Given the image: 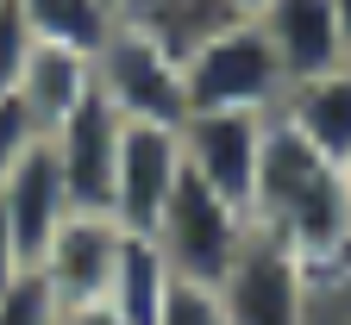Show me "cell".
<instances>
[{"instance_id": "19", "label": "cell", "mask_w": 351, "mask_h": 325, "mask_svg": "<svg viewBox=\"0 0 351 325\" xmlns=\"http://www.w3.org/2000/svg\"><path fill=\"white\" fill-rule=\"evenodd\" d=\"M38 138H44V131L32 125V113L19 107V94H7V101H0V181L13 175V163L38 144Z\"/></svg>"}, {"instance_id": "8", "label": "cell", "mask_w": 351, "mask_h": 325, "mask_svg": "<svg viewBox=\"0 0 351 325\" xmlns=\"http://www.w3.org/2000/svg\"><path fill=\"white\" fill-rule=\"evenodd\" d=\"M119 131L125 119L101 101V88L88 94L44 144L57 157V175H63V194H69V213H107L113 207V169H119Z\"/></svg>"}, {"instance_id": "17", "label": "cell", "mask_w": 351, "mask_h": 325, "mask_svg": "<svg viewBox=\"0 0 351 325\" xmlns=\"http://www.w3.org/2000/svg\"><path fill=\"white\" fill-rule=\"evenodd\" d=\"M32 51H38V31L25 25V13L13 0H0V101L19 94V75L32 63Z\"/></svg>"}, {"instance_id": "25", "label": "cell", "mask_w": 351, "mask_h": 325, "mask_svg": "<svg viewBox=\"0 0 351 325\" xmlns=\"http://www.w3.org/2000/svg\"><path fill=\"white\" fill-rule=\"evenodd\" d=\"M345 194H351V163H345Z\"/></svg>"}, {"instance_id": "11", "label": "cell", "mask_w": 351, "mask_h": 325, "mask_svg": "<svg viewBox=\"0 0 351 325\" xmlns=\"http://www.w3.org/2000/svg\"><path fill=\"white\" fill-rule=\"evenodd\" d=\"M251 19L263 25V38L276 44L289 81H307V75H326V69L351 63L345 31L332 19V0H263Z\"/></svg>"}, {"instance_id": "21", "label": "cell", "mask_w": 351, "mask_h": 325, "mask_svg": "<svg viewBox=\"0 0 351 325\" xmlns=\"http://www.w3.org/2000/svg\"><path fill=\"white\" fill-rule=\"evenodd\" d=\"M25 263H19V250H13V231H7V219H0V294H7V282L19 275Z\"/></svg>"}, {"instance_id": "2", "label": "cell", "mask_w": 351, "mask_h": 325, "mask_svg": "<svg viewBox=\"0 0 351 325\" xmlns=\"http://www.w3.org/2000/svg\"><path fill=\"white\" fill-rule=\"evenodd\" d=\"M182 88L189 113H276L289 75L263 25L251 13H226L182 44Z\"/></svg>"}, {"instance_id": "7", "label": "cell", "mask_w": 351, "mask_h": 325, "mask_svg": "<svg viewBox=\"0 0 351 325\" xmlns=\"http://www.w3.org/2000/svg\"><path fill=\"white\" fill-rule=\"evenodd\" d=\"M119 244H125V225L113 213H69L51 244H44V257L32 263L44 282H51L57 307L75 313V307H95L107 300L113 288V269H119Z\"/></svg>"}, {"instance_id": "24", "label": "cell", "mask_w": 351, "mask_h": 325, "mask_svg": "<svg viewBox=\"0 0 351 325\" xmlns=\"http://www.w3.org/2000/svg\"><path fill=\"white\" fill-rule=\"evenodd\" d=\"M332 325H351V307H345V313H339V319H332Z\"/></svg>"}, {"instance_id": "14", "label": "cell", "mask_w": 351, "mask_h": 325, "mask_svg": "<svg viewBox=\"0 0 351 325\" xmlns=\"http://www.w3.org/2000/svg\"><path fill=\"white\" fill-rule=\"evenodd\" d=\"M169 282H176V275H169L163 250L145 238V231H125V244H119V269H113V288H107V307L125 313L132 325H157Z\"/></svg>"}, {"instance_id": "12", "label": "cell", "mask_w": 351, "mask_h": 325, "mask_svg": "<svg viewBox=\"0 0 351 325\" xmlns=\"http://www.w3.org/2000/svg\"><path fill=\"white\" fill-rule=\"evenodd\" d=\"M276 119L314 144L326 163H351V63L326 69V75H307V81H289V94L276 107Z\"/></svg>"}, {"instance_id": "5", "label": "cell", "mask_w": 351, "mask_h": 325, "mask_svg": "<svg viewBox=\"0 0 351 325\" xmlns=\"http://www.w3.org/2000/svg\"><path fill=\"white\" fill-rule=\"evenodd\" d=\"M213 294H219L226 325H314V275H307V263L257 225H251L245 250L232 257V269L213 282Z\"/></svg>"}, {"instance_id": "10", "label": "cell", "mask_w": 351, "mask_h": 325, "mask_svg": "<svg viewBox=\"0 0 351 325\" xmlns=\"http://www.w3.org/2000/svg\"><path fill=\"white\" fill-rule=\"evenodd\" d=\"M0 219H7L13 250H19V263H25V269L44 257L51 231L69 219V194H63L57 157H51V144H44V138H38V144L13 163V175L0 181Z\"/></svg>"}, {"instance_id": "3", "label": "cell", "mask_w": 351, "mask_h": 325, "mask_svg": "<svg viewBox=\"0 0 351 325\" xmlns=\"http://www.w3.org/2000/svg\"><path fill=\"white\" fill-rule=\"evenodd\" d=\"M95 88L119 119H138V125H182L189 119L182 44L145 19L119 13L113 38L95 51Z\"/></svg>"}, {"instance_id": "9", "label": "cell", "mask_w": 351, "mask_h": 325, "mask_svg": "<svg viewBox=\"0 0 351 325\" xmlns=\"http://www.w3.org/2000/svg\"><path fill=\"white\" fill-rule=\"evenodd\" d=\"M182 181V144H176V125H138L125 119L119 131V169H113V219L125 231H151L163 200Z\"/></svg>"}, {"instance_id": "15", "label": "cell", "mask_w": 351, "mask_h": 325, "mask_svg": "<svg viewBox=\"0 0 351 325\" xmlns=\"http://www.w3.org/2000/svg\"><path fill=\"white\" fill-rule=\"evenodd\" d=\"M13 7L25 13V25L44 44H69V51H88V57H95L113 38V25H119L113 0H13Z\"/></svg>"}, {"instance_id": "4", "label": "cell", "mask_w": 351, "mask_h": 325, "mask_svg": "<svg viewBox=\"0 0 351 325\" xmlns=\"http://www.w3.org/2000/svg\"><path fill=\"white\" fill-rule=\"evenodd\" d=\"M145 238L163 250V263H169L176 282H201V288H213L219 275L232 269V257L245 250V238H251V213L232 207L226 194H213L207 181H195V175L182 169L176 194L163 200V213H157V225L145 231Z\"/></svg>"}, {"instance_id": "22", "label": "cell", "mask_w": 351, "mask_h": 325, "mask_svg": "<svg viewBox=\"0 0 351 325\" xmlns=\"http://www.w3.org/2000/svg\"><path fill=\"white\" fill-rule=\"evenodd\" d=\"M332 19H339V31H345V51H351V0H332Z\"/></svg>"}, {"instance_id": "26", "label": "cell", "mask_w": 351, "mask_h": 325, "mask_svg": "<svg viewBox=\"0 0 351 325\" xmlns=\"http://www.w3.org/2000/svg\"><path fill=\"white\" fill-rule=\"evenodd\" d=\"M113 7H119V13H125V7H132V0H113Z\"/></svg>"}, {"instance_id": "16", "label": "cell", "mask_w": 351, "mask_h": 325, "mask_svg": "<svg viewBox=\"0 0 351 325\" xmlns=\"http://www.w3.org/2000/svg\"><path fill=\"white\" fill-rule=\"evenodd\" d=\"M0 325H63V307L38 269H19L0 294Z\"/></svg>"}, {"instance_id": "6", "label": "cell", "mask_w": 351, "mask_h": 325, "mask_svg": "<svg viewBox=\"0 0 351 325\" xmlns=\"http://www.w3.org/2000/svg\"><path fill=\"white\" fill-rule=\"evenodd\" d=\"M263 131H270V113H189L182 125H176L182 169L195 181H207L213 194H226L232 207L251 213L257 163H263Z\"/></svg>"}, {"instance_id": "20", "label": "cell", "mask_w": 351, "mask_h": 325, "mask_svg": "<svg viewBox=\"0 0 351 325\" xmlns=\"http://www.w3.org/2000/svg\"><path fill=\"white\" fill-rule=\"evenodd\" d=\"M63 325H132L125 313H113L107 300H95V307H75V313H63Z\"/></svg>"}, {"instance_id": "13", "label": "cell", "mask_w": 351, "mask_h": 325, "mask_svg": "<svg viewBox=\"0 0 351 325\" xmlns=\"http://www.w3.org/2000/svg\"><path fill=\"white\" fill-rule=\"evenodd\" d=\"M88 94H95V57L88 51H69V44H44L38 38V51L19 75V107L32 113V125L51 138Z\"/></svg>"}, {"instance_id": "18", "label": "cell", "mask_w": 351, "mask_h": 325, "mask_svg": "<svg viewBox=\"0 0 351 325\" xmlns=\"http://www.w3.org/2000/svg\"><path fill=\"white\" fill-rule=\"evenodd\" d=\"M157 325H226V313H219V294L213 288H201V282H169Z\"/></svg>"}, {"instance_id": "1", "label": "cell", "mask_w": 351, "mask_h": 325, "mask_svg": "<svg viewBox=\"0 0 351 325\" xmlns=\"http://www.w3.org/2000/svg\"><path fill=\"white\" fill-rule=\"evenodd\" d=\"M251 225L282 238L307 275H320L332 263H351V194H345V169L326 163L314 144L270 113L263 131V163H257V188H251Z\"/></svg>"}, {"instance_id": "23", "label": "cell", "mask_w": 351, "mask_h": 325, "mask_svg": "<svg viewBox=\"0 0 351 325\" xmlns=\"http://www.w3.org/2000/svg\"><path fill=\"white\" fill-rule=\"evenodd\" d=\"M263 0H226V13H257Z\"/></svg>"}]
</instances>
